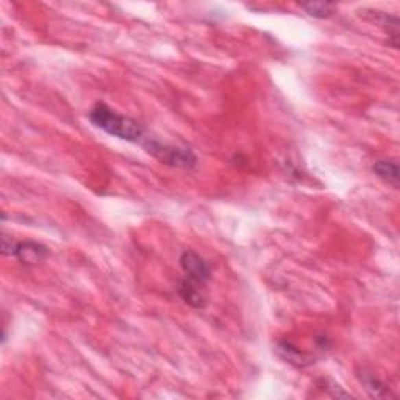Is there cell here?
<instances>
[{"mask_svg": "<svg viewBox=\"0 0 400 400\" xmlns=\"http://www.w3.org/2000/svg\"><path fill=\"white\" fill-rule=\"evenodd\" d=\"M88 117L93 126L111 134V137L128 141V143H143L144 128L141 127V123L132 117L111 110L104 102L95 104L89 110Z\"/></svg>", "mask_w": 400, "mask_h": 400, "instance_id": "obj_1", "label": "cell"}, {"mask_svg": "<svg viewBox=\"0 0 400 400\" xmlns=\"http://www.w3.org/2000/svg\"><path fill=\"white\" fill-rule=\"evenodd\" d=\"M143 148L148 150L154 158H156L161 163H165L167 166L178 167V169H193L197 165V158L194 152L187 148H176V145H167L163 144L156 139L144 138L143 139Z\"/></svg>", "mask_w": 400, "mask_h": 400, "instance_id": "obj_2", "label": "cell"}, {"mask_svg": "<svg viewBox=\"0 0 400 400\" xmlns=\"http://www.w3.org/2000/svg\"><path fill=\"white\" fill-rule=\"evenodd\" d=\"M180 266H182L185 275L197 283L205 285L211 279V268L204 257L193 250H187L180 257Z\"/></svg>", "mask_w": 400, "mask_h": 400, "instance_id": "obj_3", "label": "cell"}, {"mask_svg": "<svg viewBox=\"0 0 400 400\" xmlns=\"http://www.w3.org/2000/svg\"><path fill=\"white\" fill-rule=\"evenodd\" d=\"M49 255V247L36 241L18 242V247H16L14 252V258H18V261L25 264V266H38V264L46 261Z\"/></svg>", "mask_w": 400, "mask_h": 400, "instance_id": "obj_4", "label": "cell"}, {"mask_svg": "<svg viewBox=\"0 0 400 400\" xmlns=\"http://www.w3.org/2000/svg\"><path fill=\"white\" fill-rule=\"evenodd\" d=\"M177 292L182 301L187 303V305L202 309L207 307V296L204 292V285L197 283V281H193L191 279H183L178 281L177 285Z\"/></svg>", "mask_w": 400, "mask_h": 400, "instance_id": "obj_5", "label": "cell"}, {"mask_svg": "<svg viewBox=\"0 0 400 400\" xmlns=\"http://www.w3.org/2000/svg\"><path fill=\"white\" fill-rule=\"evenodd\" d=\"M275 352H277L281 360H285V362H288L290 364L298 366V368H303V366L313 363L311 357L303 353L301 349L292 344L291 341H280L277 347H275Z\"/></svg>", "mask_w": 400, "mask_h": 400, "instance_id": "obj_6", "label": "cell"}, {"mask_svg": "<svg viewBox=\"0 0 400 400\" xmlns=\"http://www.w3.org/2000/svg\"><path fill=\"white\" fill-rule=\"evenodd\" d=\"M373 172L383 182L391 185L392 188H399L400 171L396 160H377L373 165Z\"/></svg>", "mask_w": 400, "mask_h": 400, "instance_id": "obj_7", "label": "cell"}, {"mask_svg": "<svg viewBox=\"0 0 400 400\" xmlns=\"http://www.w3.org/2000/svg\"><path fill=\"white\" fill-rule=\"evenodd\" d=\"M358 377H360V381H362L363 386L366 388V391H368L373 397H390L391 396L390 388H388L380 379H377L374 374L368 373V370H363V373L360 374Z\"/></svg>", "mask_w": 400, "mask_h": 400, "instance_id": "obj_8", "label": "cell"}, {"mask_svg": "<svg viewBox=\"0 0 400 400\" xmlns=\"http://www.w3.org/2000/svg\"><path fill=\"white\" fill-rule=\"evenodd\" d=\"M301 8L305 11L308 16L316 19H327L335 14L336 5L331 2H305L301 3Z\"/></svg>", "mask_w": 400, "mask_h": 400, "instance_id": "obj_9", "label": "cell"}, {"mask_svg": "<svg viewBox=\"0 0 400 400\" xmlns=\"http://www.w3.org/2000/svg\"><path fill=\"white\" fill-rule=\"evenodd\" d=\"M380 24L383 27V30H385L386 35H388V44H390L392 49H397L399 47V36H400L397 16L383 13V14H380Z\"/></svg>", "mask_w": 400, "mask_h": 400, "instance_id": "obj_10", "label": "cell"}, {"mask_svg": "<svg viewBox=\"0 0 400 400\" xmlns=\"http://www.w3.org/2000/svg\"><path fill=\"white\" fill-rule=\"evenodd\" d=\"M16 247H18V241H14L8 235H3L2 236V253H3V255L14 257Z\"/></svg>", "mask_w": 400, "mask_h": 400, "instance_id": "obj_11", "label": "cell"}]
</instances>
